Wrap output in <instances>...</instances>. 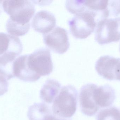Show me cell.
Returning <instances> with one entry per match:
<instances>
[{"instance_id": "cell-1", "label": "cell", "mask_w": 120, "mask_h": 120, "mask_svg": "<svg viewBox=\"0 0 120 120\" xmlns=\"http://www.w3.org/2000/svg\"><path fill=\"white\" fill-rule=\"evenodd\" d=\"M78 92L71 85L63 87L53 101L52 106L55 115L63 118H70L77 110Z\"/></svg>"}, {"instance_id": "cell-12", "label": "cell", "mask_w": 120, "mask_h": 120, "mask_svg": "<svg viewBox=\"0 0 120 120\" xmlns=\"http://www.w3.org/2000/svg\"><path fill=\"white\" fill-rule=\"evenodd\" d=\"M22 44L18 37L6 33L0 32V55L8 51L21 54Z\"/></svg>"}, {"instance_id": "cell-15", "label": "cell", "mask_w": 120, "mask_h": 120, "mask_svg": "<svg viewBox=\"0 0 120 120\" xmlns=\"http://www.w3.org/2000/svg\"><path fill=\"white\" fill-rule=\"evenodd\" d=\"M61 86L55 80L50 79L46 81L40 91V97L45 103L51 104L58 95Z\"/></svg>"}, {"instance_id": "cell-19", "label": "cell", "mask_w": 120, "mask_h": 120, "mask_svg": "<svg viewBox=\"0 0 120 120\" xmlns=\"http://www.w3.org/2000/svg\"><path fill=\"white\" fill-rule=\"evenodd\" d=\"M9 83L5 77L0 75V96L3 95L8 91Z\"/></svg>"}, {"instance_id": "cell-3", "label": "cell", "mask_w": 120, "mask_h": 120, "mask_svg": "<svg viewBox=\"0 0 120 120\" xmlns=\"http://www.w3.org/2000/svg\"><path fill=\"white\" fill-rule=\"evenodd\" d=\"M3 9L14 22L22 25H30V22L35 12V8L29 0H8L3 3Z\"/></svg>"}, {"instance_id": "cell-22", "label": "cell", "mask_w": 120, "mask_h": 120, "mask_svg": "<svg viewBox=\"0 0 120 120\" xmlns=\"http://www.w3.org/2000/svg\"><path fill=\"white\" fill-rule=\"evenodd\" d=\"M3 1L0 0V14L1 13L3 10Z\"/></svg>"}, {"instance_id": "cell-4", "label": "cell", "mask_w": 120, "mask_h": 120, "mask_svg": "<svg viewBox=\"0 0 120 120\" xmlns=\"http://www.w3.org/2000/svg\"><path fill=\"white\" fill-rule=\"evenodd\" d=\"M95 39L101 45L118 41L120 39V17L107 18L97 23Z\"/></svg>"}, {"instance_id": "cell-6", "label": "cell", "mask_w": 120, "mask_h": 120, "mask_svg": "<svg viewBox=\"0 0 120 120\" xmlns=\"http://www.w3.org/2000/svg\"><path fill=\"white\" fill-rule=\"evenodd\" d=\"M43 39L48 48L58 54L65 53L70 47L68 32L65 29L58 26L49 33L44 34Z\"/></svg>"}, {"instance_id": "cell-14", "label": "cell", "mask_w": 120, "mask_h": 120, "mask_svg": "<svg viewBox=\"0 0 120 120\" xmlns=\"http://www.w3.org/2000/svg\"><path fill=\"white\" fill-rule=\"evenodd\" d=\"M19 55L16 53L8 51L0 56V75L7 80L15 77L13 64L15 60Z\"/></svg>"}, {"instance_id": "cell-20", "label": "cell", "mask_w": 120, "mask_h": 120, "mask_svg": "<svg viewBox=\"0 0 120 120\" xmlns=\"http://www.w3.org/2000/svg\"><path fill=\"white\" fill-rule=\"evenodd\" d=\"M115 73V80L120 81V60L116 66Z\"/></svg>"}, {"instance_id": "cell-18", "label": "cell", "mask_w": 120, "mask_h": 120, "mask_svg": "<svg viewBox=\"0 0 120 120\" xmlns=\"http://www.w3.org/2000/svg\"><path fill=\"white\" fill-rule=\"evenodd\" d=\"M65 6L68 12L75 15L84 12L86 9L85 0H67Z\"/></svg>"}, {"instance_id": "cell-8", "label": "cell", "mask_w": 120, "mask_h": 120, "mask_svg": "<svg viewBox=\"0 0 120 120\" xmlns=\"http://www.w3.org/2000/svg\"><path fill=\"white\" fill-rule=\"evenodd\" d=\"M56 23V18L53 14L48 11L41 10L36 13L31 24L35 31L45 34L54 29Z\"/></svg>"}, {"instance_id": "cell-5", "label": "cell", "mask_w": 120, "mask_h": 120, "mask_svg": "<svg viewBox=\"0 0 120 120\" xmlns=\"http://www.w3.org/2000/svg\"><path fill=\"white\" fill-rule=\"evenodd\" d=\"M27 63L32 71L41 77L49 75L53 71L50 52L46 48L39 49L27 55Z\"/></svg>"}, {"instance_id": "cell-16", "label": "cell", "mask_w": 120, "mask_h": 120, "mask_svg": "<svg viewBox=\"0 0 120 120\" xmlns=\"http://www.w3.org/2000/svg\"><path fill=\"white\" fill-rule=\"evenodd\" d=\"M30 25H22L14 22L9 18L6 23L7 31L11 35L15 36H23L26 34L30 29Z\"/></svg>"}, {"instance_id": "cell-13", "label": "cell", "mask_w": 120, "mask_h": 120, "mask_svg": "<svg viewBox=\"0 0 120 120\" xmlns=\"http://www.w3.org/2000/svg\"><path fill=\"white\" fill-rule=\"evenodd\" d=\"M29 120H53L54 116L50 107L44 103H35L29 108Z\"/></svg>"}, {"instance_id": "cell-9", "label": "cell", "mask_w": 120, "mask_h": 120, "mask_svg": "<svg viewBox=\"0 0 120 120\" xmlns=\"http://www.w3.org/2000/svg\"><path fill=\"white\" fill-rule=\"evenodd\" d=\"M27 55L18 56L13 64L15 77L25 82H33L38 80L41 76L32 71L27 63Z\"/></svg>"}, {"instance_id": "cell-7", "label": "cell", "mask_w": 120, "mask_h": 120, "mask_svg": "<svg viewBox=\"0 0 120 120\" xmlns=\"http://www.w3.org/2000/svg\"><path fill=\"white\" fill-rule=\"evenodd\" d=\"M97 86L94 84H88L83 86L80 89L79 96L80 108L85 115L93 116L100 108L94 97V91Z\"/></svg>"}, {"instance_id": "cell-2", "label": "cell", "mask_w": 120, "mask_h": 120, "mask_svg": "<svg viewBox=\"0 0 120 120\" xmlns=\"http://www.w3.org/2000/svg\"><path fill=\"white\" fill-rule=\"evenodd\" d=\"M99 19L95 13L88 10L75 15L68 21L72 35L76 39H85L96 29Z\"/></svg>"}, {"instance_id": "cell-17", "label": "cell", "mask_w": 120, "mask_h": 120, "mask_svg": "<svg viewBox=\"0 0 120 120\" xmlns=\"http://www.w3.org/2000/svg\"><path fill=\"white\" fill-rule=\"evenodd\" d=\"M97 120H120V111L113 106L100 111L97 115Z\"/></svg>"}, {"instance_id": "cell-10", "label": "cell", "mask_w": 120, "mask_h": 120, "mask_svg": "<svg viewBox=\"0 0 120 120\" xmlns=\"http://www.w3.org/2000/svg\"><path fill=\"white\" fill-rule=\"evenodd\" d=\"M120 60V58L109 55L101 56L96 62V70L100 76L106 79L115 80V69Z\"/></svg>"}, {"instance_id": "cell-21", "label": "cell", "mask_w": 120, "mask_h": 120, "mask_svg": "<svg viewBox=\"0 0 120 120\" xmlns=\"http://www.w3.org/2000/svg\"><path fill=\"white\" fill-rule=\"evenodd\" d=\"M53 120H67V119H65L64 118H61L59 117H56V116H55L54 117V118H53Z\"/></svg>"}, {"instance_id": "cell-23", "label": "cell", "mask_w": 120, "mask_h": 120, "mask_svg": "<svg viewBox=\"0 0 120 120\" xmlns=\"http://www.w3.org/2000/svg\"></svg>"}, {"instance_id": "cell-11", "label": "cell", "mask_w": 120, "mask_h": 120, "mask_svg": "<svg viewBox=\"0 0 120 120\" xmlns=\"http://www.w3.org/2000/svg\"><path fill=\"white\" fill-rule=\"evenodd\" d=\"M94 97L99 108H107L114 103L115 92L114 89L108 85L99 87L97 86L94 91Z\"/></svg>"}]
</instances>
